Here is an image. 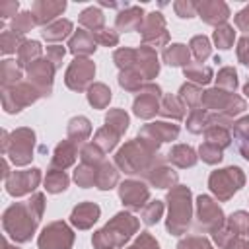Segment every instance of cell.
<instances>
[{
	"label": "cell",
	"mask_w": 249,
	"mask_h": 249,
	"mask_svg": "<svg viewBox=\"0 0 249 249\" xmlns=\"http://www.w3.org/2000/svg\"><path fill=\"white\" fill-rule=\"evenodd\" d=\"M41 214H43V195L37 193L27 202L12 204L2 216V226L14 241L23 243L33 235L41 220Z\"/></svg>",
	"instance_id": "6da1fadb"
},
{
	"label": "cell",
	"mask_w": 249,
	"mask_h": 249,
	"mask_svg": "<svg viewBox=\"0 0 249 249\" xmlns=\"http://www.w3.org/2000/svg\"><path fill=\"white\" fill-rule=\"evenodd\" d=\"M138 228V222L130 216V214H117L115 220L111 224H107L101 231L95 233L93 237V245L97 249H111L115 245H123L130 235L132 231Z\"/></svg>",
	"instance_id": "7a4b0ae2"
},
{
	"label": "cell",
	"mask_w": 249,
	"mask_h": 249,
	"mask_svg": "<svg viewBox=\"0 0 249 249\" xmlns=\"http://www.w3.org/2000/svg\"><path fill=\"white\" fill-rule=\"evenodd\" d=\"M191 193L185 187H177L167 195L169 200V220L167 230L175 235H179L187 226L191 218Z\"/></svg>",
	"instance_id": "3957f363"
},
{
	"label": "cell",
	"mask_w": 249,
	"mask_h": 249,
	"mask_svg": "<svg viewBox=\"0 0 249 249\" xmlns=\"http://www.w3.org/2000/svg\"><path fill=\"white\" fill-rule=\"evenodd\" d=\"M2 136H4L2 150H4V154H8V158L16 165H23V163H27L33 158L31 156V152H33V138H35L33 130H29V128L14 130L10 134V140H8V132H4Z\"/></svg>",
	"instance_id": "277c9868"
},
{
	"label": "cell",
	"mask_w": 249,
	"mask_h": 249,
	"mask_svg": "<svg viewBox=\"0 0 249 249\" xmlns=\"http://www.w3.org/2000/svg\"><path fill=\"white\" fill-rule=\"evenodd\" d=\"M243 185V173L239 167H228L222 171H214L210 175V189L222 198H230Z\"/></svg>",
	"instance_id": "5b68a950"
},
{
	"label": "cell",
	"mask_w": 249,
	"mask_h": 249,
	"mask_svg": "<svg viewBox=\"0 0 249 249\" xmlns=\"http://www.w3.org/2000/svg\"><path fill=\"white\" fill-rule=\"evenodd\" d=\"M72 231L62 222L49 224L43 233L39 235V247L41 249H70L72 245Z\"/></svg>",
	"instance_id": "8992f818"
},
{
	"label": "cell",
	"mask_w": 249,
	"mask_h": 249,
	"mask_svg": "<svg viewBox=\"0 0 249 249\" xmlns=\"http://www.w3.org/2000/svg\"><path fill=\"white\" fill-rule=\"evenodd\" d=\"M41 93L33 88V86H12V88H4V95H2V103L4 109L8 113H18L21 107L33 103Z\"/></svg>",
	"instance_id": "52a82bcc"
},
{
	"label": "cell",
	"mask_w": 249,
	"mask_h": 249,
	"mask_svg": "<svg viewBox=\"0 0 249 249\" xmlns=\"http://www.w3.org/2000/svg\"><path fill=\"white\" fill-rule=\"evenodd\" d=\"M6 191L12 196H21L29 191H33L39 181H41V173L39 169H27V171H12L6 177Z\"/></svg>",
	"instance_id": "ba28073f"
},
{
	"label": "cell",
	"mask_w": 249,
	"mask_h": 249,
	"mask_svg": "<svg viewBox=\"0 0 249 249\" xmlns=\"http://www.w3.org/2000/svg\"><path fill=\"white\" fill-rule=\"evenodd\" d=\"M93 72H95L93 62H89L88 58H76L66 72V84L72 89H84L86 84L93 78Z\"/></svg>",
	"instance_id": "9c48e42d"
},
{
	"label": "cell",
	"mask_w": 249,
	"mask_h": 249,
	"mask_svg": "<svg viewBox=\"0 0 249 249\" xmlns=\"http://www.w3.org/2000/svg\"><path fill=\"white\" fill-rule=\"evenodd\" d=\"M51 60H35L29 66V82L31 86L41 93V95H49L51 91V82H53V70L54 66L49 64Z\"/></svg>",
	"instance_id": "30bf717a"
},
{
	"label": "cell",
	"mask_w": 249,
	"mask_h": 249,
	"mask_svg": "<svg viewBox=\"0 0 249 249\" xmlns=\"http://www.w3.org/2000/svg\"><path fill=\"white\" fill-rule=\"evenodd\" d=\"M198 222L202 228L210 230H216L222 224V210L208 196H198Z\"/></svg>",
	"instance_id": "8fae6325"
},
{
	"label": "cell",
	"mask_w": 249,
	"mask_h": 249,
	"mask_svg": "<svg viewBox=\"0 0 249 249\" xmlns=\"http://www.w3.org/2000/svg\"><path fill=\"white\" fill-rule=\"evenodd\" d=\"M158 99H160V88L158 86H148L140 97L134 101V113L138 117H152L156 111H158Z\"/></svg>",
	"instance_id": "7c38bea8"
},
{
	"label": "cell",
	"mask_w": 249,
	"mask_h": 249,
	"mask_svg": "<svg viewBox=\"0 0 249 249\" xmlns=\"http://www.w3.org/2000/svg\"><path fill=\"white\" fill-rule=\"evenodd\" d=\"M119 193H121L123 202H124L128 208H132V210L140 208V206L144 204L142 200L148 198V189H146L144 185L136 183V181H126V183H123Z\"/></svg>",
	"instance_id": "4fadbf2b"
},
{
	"label": "cell",
	"mask_w": 249,
	"mask_h": 249,
	"mask_svg": "<svg viewBox=\"0 0 249 249\" xmlns=\"http://www.w3.org/2000/svg\"><path fill=\"white\" fill-rule=\"evenodd\" d=\"M97 218H99V206H95L93 202H86V204H80L74 208L70 220L78 228H89Z\"/></svg>",
	"instance_id": "5bb4252c"
},
{
	"label": "cell",
	"mask_w": 249,
	"mask_h": 249,
	"mask_svg": "<svg viewBox=\"0 0 249 249\" xmlns=\"http://www.w3.org/2000/svg\"><path fill=\"white\" fill-rule=\"evenodd\" d=\"M198 12L206 23H220L228 18V6L222 2H202L198 6Z\"/></svg>",
	"instance_id": "9a60e30c"
},
{
	"label": "cell",
	"mask_w": 249,
	"mask_h": 249,
	"mask_svg": "<svg viewBox=\"0 0 249 249\" xmlns=\"http://www.w3.org/2000/svg\"><path fill=\"white\" fill-rule=\"evenodd\" d=\"M64 2H35L33 4V16L37 23H45L49 19H53L54 16H58L64 10Z\"/></svg>",
	"instance_id": "2e32d148"
},
{
	"label": "cell",
	"mask_w": 249,
	"mask_h": 249,
	"mask_svg": "<svg viewBox=\"0 0 249 249\" xmlns=\"http://www.w3.org/2000/svg\"><path fill=\"white\" fill-rule=\"evenodd\" d=\"M93 49H95V41H93V37H91L89 33H86V31H78V33L72 37V41H70V51H72L74 54L91 53Z\"/></svg>",
	"instance_id": "e0dca14e"
},
{
	"label": "cell",
	"mask_w": 249,
	"mask_h": 249,
	"mask_svg": "<svg viewBox=\"0 0 249 249\" xmlns=\"http://www.w3.org/2000/svg\"><path fill=\"white\" fill-rule=\"evenodd\" d=\"M41 54V47L37 41H23V45L19 47L18 51V64L19 66H25V64H33L35 58H39Z\"/></svg>",
	"instance_id": "ac0fdd59"
},
{
	"label": "cell",
	"mask_w": 249,
	"mask_h": 249,
	"mask_svg": "<svg viewBox=\"0 0 249 249\" xmlns=\"http://www.w3.org/2000/svg\"><path fill=\"white\" fill-rule=\"evenodd\" d=\"M169 160L173 163H177L179 167H187V165H193L196 161V156H195L191 146H175L169 152Z\"/></svg>",
	"instance_id": "d6986e66"
},
{
	"label": "cell",
	"mask_w": 249,
	"mask_h": 249,
	"mask_svg": "<svg viewBox=\"0 0 249 249\" xmlns=\"http://www.w3.org/2000/svg\"><path fill=\"white\" fill-rule=\"evenodd\" d=\"M140 18H142V10L140 8H130L126 14H119L117 18V27L123 29V31H130L134 27L140 25Z\"/></svg>",
	"instance_id": "ffe728a7"
},
{
	"label": "cell",
	"mask_w": 249,
	"mask_h": 249,
	"mask_svg": "<svg viewBox=\"0 0 249 249\" xmlns=\"http://www.w3.org/2000/svg\"><path fill=\"white\" fill-rule=\"evenodd\" d=\"M142 132H152V134H154V138L158 136L160 140H171V138H175V136H177L179 128H177L175 124H167V123H154V124L146 126ZM154 138H152V140H154Z\"/></svg>",
	"instance_id": "44dd1931"
},
{
	"label": "cell",
	"mask_w": 249,
	"mask_h": 249,
	"mask_svg": "<svg viewBox=\"0 0 249 249\" xmlns=\"http://www.w3.org/2000/svg\"><path fill=\"white\" fill-rule=\"evenodd\" d=\"M70 29H72V23H70L68 19H62V21H56V23H53V25H47V27L43 29V37H45L47 41H58V39L66 37Z\"/></svg>",
	"instance_id": "7402d4cb"
},
{
	"label": "cell",
	"mask_w": 249,
	"mask_h": 249,
	"mask_svg": "<svg viewBox=\"0 0 249 249\" xmlns=\"http://www.w3.org/2000/svg\"><path fill=\"white\" fill-rule=\"evenodd\" d=\"M163 58L169 66H181V64H187L189 60V53H187V47L183 45H171V49H167L163 53Z\"/></svg>",
	"instance_id": "603a6c76"
},
{
	"label": "cell",
	"mask_w": 249,
	"mask_h": 249,
	"mask_svg": "<svg viewBox=\"0 0 249 249\" xmlns=\"http://www.w3.org/2000/svg\"><path fill=\"white\" fill-rule=\"evenodd\" d=\"M45 185H47V191H49V193H60V191L66 189V185H68V177L64 175V171L51 169V171L47 173Z\"/></svg>",
	"instance_id": "cb8c5ba5"
},
{
	"label": "cell",
	"mask_w": 249,
	"mask_h": 249,
	"mask_svg": "<svg viewBox=\"0 0 249 249\" xmlns=\"http://www.w3.org/2000/svg\"><path fill=\"white\" fill-rule=\"evenodd\" d=\"M21 78L19 68L16 66L14 60H4L2 62V88H12L18 84V80Z\"/></svg>",
	"instance_id": "d4e9b609"
},
{
	"label": "cell",
	"mask_w": 249,
	"mask_h": 249,
	"mask_svg": "<svg viewBox=\"0 0 249 249\" xmlns=\"http://www.w3.org/2000/svg\"><path fill=\"white\" fill-rule=\"evenodd\" d=\"M74 148L70 142H62L58 144L56 152H54V158H53V165H60V167H66L74 161Z\"/></svg>",
	"instance_id": "484cf974"
},
{
	"label": "cell",
	"mask_w": 249,
	"mask_h": 249,
	"mask_svg": "<svg viewBox=\"0 0 249 249\" xmlns=\"http://www.w3.org/2000/svg\"><path fill=\"white\" fill-rule=\"evenodd\" d=\"M97 185L99 189H111L115 183H117V171L111 163H103L101 171H97Z\"/></svg>",
	"instance_id": "4316f807"
},
{
	"label": "cell",
	"mask_w": 249,
	"mask_h": 249,
	"mask_svg": "<svg viewBox=\"0 0 249 249\" xmlns=\"http://www.w3.org/2000/svg\"><path fill=\"white\" fill-rule=\"evenodd\" d=\"M19 43L23 45V41H21L19 33H16V31H4V33H2V37H0V47H2V53H4V54L16 53V49L19 51V47H18Z\"/></svg>",
	"instance_id": "83f0119b"
},
{
	"label": "cell",
	"mask_w": 249,
	"mask_h": 249,
	"mask_svg": "<svg viewBox=\"0 0 249 249\" xmlns=\"http://www.w3.org/2000/svg\"><path fill=\"white\" fill-rule=\"evenodd\" d=\"M89 103L95 105V107H105V103L111 99V91L103 86V84H97L89 89Z\"/></svg>",
	"instance_id": "f1b7e54d"
},
{
	"label": "cell",
	"mask_w": 249,
	"mask_h": 249,
	"mask_svg": "<svg viewBox=\"0 0 249 249\" xmlns=\"http://www.w3.org/2000/svg\"><path fill=\"white\" fill-rule=\"evenodd\" d=\"M33 23H37L35 21V18H33V14L31 12H23V14H19V16H16L14 18V23H12V31H16V33H27L31 27H33Z\"/></svg>",
	"instance_id": "f546056e"
},
{
	"label": "cell",
	"mask_w": 249,
	"mask_h": 249,
	"mask_svg": "<svg viewBox=\"0 0 249 249\" xmlns=\"http://www.w3.org/2000/svg\"><path fill=\"white\" fill-rule=\"evenodd\" d=\"M126 126H128V117H126L123 111H111V113L107 115V128H109V130L117 128V132L121 134V132L126 130Z\"/></svg>",
	"instance_id": "4dcf8cb0"
},
{
	"label": "cell",
	"mask_w": 249,
	"mask_h": 249,
	"mask_svg": "<svg viewBox=\"0 0 249 249\" xmlns=\"http://www.w3.org/2000/svg\"><path fill=\"white\" fill-rule=\"evenodd\" d=\"M89 123L84 119V117H78V119H72L70 121V126H68V134L74 138V136H78V138H86L88 134H89Z\"/></svg>",
	"instance_id": "1f68e13d"
},
{
	"label": "cell",
	"mask_w": 249,
	"mask_h": 249,
	"mask_svg": "<svg viewBox=\"0 0 249 249\" xmlns=\"http://www.w3.org/2000/svg\"><path fill=\"white\" fill-rule=\"evenodd\" d=\"M80 21H82L84 25H88V27L95 29V27H101V25H103V16H101V12H99V10L88 8V10H84V12H82Z\"/></svg>",
	"instance_id": "d6a6232c"
},
{
	"label": "cell",
	"mask_w": 249,
	"mask_h": 249,
	"mask_svg": "<svg viewBox=\"0 0 249 249\" xmlns=\"http://www.w3.org/2000/svg\"><path fill=\"white\" fill-rule=\"evenodd\" d=\"M214 41L220 49H230V45L233 43V29L230 25H222L214 31Z\"/></svg>",
	"instance_id": "836d02e7"
},
{
	"label": "cell",
	"mask_w": 249,
	"mask_h": 249,
	"mask_svg": "<svg viewBox=\"0 0 249 249\" xmlns=\"http://www.w3.org/2000/svg\"><path fill=\"white\" fill-rule=\"evenodd\" d=\"M230 231H233V233L249 231V216L245 212H235L230 218Z\"/></svg>",
	"instance_id": "e575fe53"
},
{
	"label": "cell",
	"mask_w": 249,
	"mask_h": 249,
	"mask_svg": "<svg viewBox=\"0 0 249 249\" xmlns=\"http://www.w3.org/2000/svg\"><path fill=\"white\" fill-rule=\"evenodd\" d=\"M191 47H193V53L198 60H204L210 54V43H208L206 37H195L191 41Z\"/></svg>",
	"instance_id": "d590c367"
},
{
	"label": "cell",
	"mask_w": 249,
	"mask_h": 249,
	"mask_svg": "<svg viewBox=\"0 0 249 249\" xmlns=\"http://www.w3.org/2000/svg\"><path fill=\"white\" fill-rule=\"evenodd\" d=\"M185 76L187 78H193L195 82H200V84H206L212 76L210 68H202V66H189L185 68Z\"/></svg>",
	"instance_id": "8d00e7d4"
},
{
	"label": "cell",
	"mask_w": 249,
	"mask_h": 249,
	"mask_svg": "<svg viewBox=\"0 0 249 249\" xmlns=\"http://www.w3.org/2000/svg\"><path fill=\"white\" fill-rule=\"evenodd\" d=\"M200 156H202V160L208 161V163H214V161H220V160H222L220 148L214 146V144H210V142H206L204 146H200Z\"/></svg>",
	"instance_id": "74e56055"
},
{
	"label": "cell",
	"mask_w": 249,
	"mask_h": 249,
	"mask_svg": "<svg viewBox=\"0 0 249 249\" xmlns=\"http://www.w3.org/2000/svg\"><path fill=\"white\" fill-rule=\"evenodd\" d=\"M163 115H167V117H175V119H179V117H183V109L177 105V99L175 97H165V103H163V111H161Z\"/></svg>",
	"instance_id": "f35d334b"
},
{
	"label": "cell",
	"mask_w": 249,
	"mask_h": 249,
	"mask_svg": "<svg viewBox=\"0 0 249 249\" xmlns=\"http://www.w3.org/2000/svg\"><path fill=\"white\" fill-rule=\"evenodd\" d=\"M218 84L220 86H226L228 89H233L237 86V80H235V72L231 68H224L220 74H218Z\"/></svg>",
	"instance_id": "ab89813d"
},
{
	"label": "cell",
	"mask_w": 249,
	"mask_h": 249,
	"mask_svg": "<svg viewBox=\"0 0 249 249\" xmlns=\"http://www.w3.org/2000/svg\"><path fill=\"white\" fill-rule=\"evenodd\" d=\"M160 216H161V202H152L146 210H144V222L146 224H154V222H158L160 220Z\"/></svg>",
	"instance_id": "60d3db41"
},
{
	"label": "cell",
	"mask_w": 249,
	"mask_h": 249,
	"mask_svg": "<svg viewBox=\"0 0 249 249\" xmlns=\"http://www.w3.org/2000/svg\"><path fill=\"white\" fill-rule=\"evenodd\" d=\"M177 249H210V245H208L206 239H200V237H189V239L181 241Z\"/></svg>",
	"instance_id": "b9f144b4"
},
{
	"label": "cell",
	"mask_w": 249,
	"mask_h": 249,
	"mask_svg": "<svg viewBox=\"0 0 249 249\" xmlns=\"http://www.w3.org/2000/svg\"><path fill=\"white\" fill-rule=\"evenodd\" d=\"M206 119H204V115L200 113V111H193V115H191V119H189V130H193V132H200L202 128H204V123Z\"/></svg>",
	"instance_id": "7bdbcfd3"
},
{
	"label": "cell",
	"mask_w": 249,
	"mask_h": 249,
	"mask_svg": "<svg viewBox=\"0 0 249 249\" xmlns=\"http://www.w3.org/2000/svg\"><path fill=\"white\" fill-rule=\"evenodd\" d=\"M130 249H158V243H156L148 233H142L140 239H138Z\"/></svg>",
	"instance_id": "ee69618b"
},
{
	"label": "cell",
	"mask_w": 249,
	"mask_h": 249,
	"mask_svg": "<svg viewBox=\"0 0 249 249\" xmlns=\"http://www.w3.org/2000/svg\"><path fill=\"white\" fill-rule=\"evenodd\" d=\"M47 54L51 56V62H53V66L56 68V66L60 64V58L64 56V49H62V47H49Z\"/></svg>",
	"instance_id": "f6af8a7d"
},
{
	"label": "cell",
	"mask_w": 249,
	"mask_h": 249,
	"mask_svg": "<svg viewBox=\"0 0 249 249\" xmlns=\"http://www.w3.org/2000/svg\"><path fill=\"white\" fill-rule=\"evenodd\" d=\"M239 58H241V62L245 64V66H249V39L247 37H243L241 41H239Z\"/></svg>",
	"instance_id": "bcb514c9"
},
{
	"label": "cell",
	"mask_w": 249,
	"mask_h": 249,
	"mask_svg": "<svg viewBox=\"0 0 249 249\" xmlns=\"http://www.w3.org/2000/svg\"><path fill=\"white\" fill-rule=\"evenodd\" d=\"M235 23H237V25H239V27H241L245 33H249V6L237 14V18H235Z\"/></svg>",
	"instance_id": "7dc6e473"
},
{
	"label": "cell",
	"mask_w": 249,
	"mask_h": 249,
	"mask_svg": "<svg viewBox=\"0 0 249 249\" xmlns=\"http://www.w3.org/2000/svg\"><path fill=\"white\" fill-rule=\"evenodd\" d=\"M16 10H18V2H2V4H0V14H2V18L16 16Z\"/></svg>",
	"instance_id": "c3c4849f"
},
{
	"label": "cell",
	"mask_w": 249,
	"mask_h": 249,
	"mask_svg": "<svg viewBox=\"0 0 249 249\" xmlns=\"http://www.w3.org/2000/svg\"><path fill=\"white\" fill-rule=\"evenodd\" d=\"M97 39L101 41V43H105V45H115L117 43V35L115 33H105V35H97Z\"/></svg>",
	"instance_id": "681fc988"
},
{
	"label": "cell",
	"mask_w": 249,
	"mask_h": 249,
	"mask_svg": "<svg viewBox=\"0 0 249 249\" xmlns=\"http://www.w3.org/2000/svg\"><path fill=\"white\" fill-rule=\"evenodd\" d=\"M4 249H18V247H12L8 241H4Z\"/></svg>",
	"instance_id": "f907efd6"
}]
</instances>
